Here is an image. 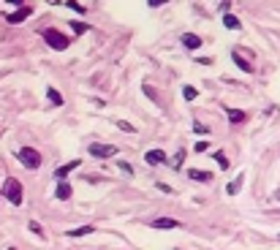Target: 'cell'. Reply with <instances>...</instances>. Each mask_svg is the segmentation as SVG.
I'll list each match as a JSON object with an SVG mask.
<instances>
[{"label":"cell","mask_w":280,"mask_h":250,"mask_svg":"<svg viewBox=\"0 0 280 250\" xmlns=\"http://www.w3.org/2000/svg\"><path fill=\"white\" fill-rule=\"evenodd\" d=\"M174 250H177V248H174Z\"/></svg>","instance_id":"f546056e"},{"label":"cell","mask_w":280,"mask_h":250,"mask_svg":"<svg viewBox=\"0 0 280 250\" xmlns=\"http://www.w3.org/2000/svg\"><path fill=\"white\" fill-rule=\"evenodd\" d=\"M46 95H49V103H55V106H60V103H63V95L55 90V87H49V90H46Z\"/></svg>","instance_id":"ac0fdd59"},{"label":"cell","mask_w":280,"mask_h":250,"mask_svg":"<svg viewBox=\"0 0 280 250\" xmlns=\"http://www.w3.org/2000/svg\"><path fill=\"white\" fill-rule=\"evenodd\" d=\"M30 14H33L30 5H22V8H16L14 14H8V22H11V25H19V22H22V19H27Z\"/></svg>","instance_id":"ba28073f"},{"label":"cell","mask_w":280,"mask_h":250,"mask_svg":"<svg viewBox=\"0 0 280 250\" xmlns=\"http://www.w3.org/2000/svg\"><path fill=\"white\" fill-rule=\"evenodd\" d=\"M8 250H16V248H8Z\"/></svg>","instance_id":"f1b7e54d"},{"label":"cell","mask_w":280,"mask_h":250,"mask_svg":"<svg viewBox=\"0 0 280 250\" xmlns=\"http://www.w3.org/2000/svg\"><path fill=\"white\" fill-rule=\"evenodd\" d=\"M275 199H278V201H280V190H278V193H275Z\"/></svg>","instance_id":"83f0119b"},{"label":"cell","mask_w":280,"mask_h":250,"mask_svg":"<svg viewBox=\"0 0 280 250\" xmlns=\"http://www.w3.org/2000/svg\"><path fill=\"white\" fill-rule=\"evenodd\" d=\"M193 131H196V133H209V128L204 125V123H193Z\"/></svg>","instance_id":"d4e9b609"},{"label":"cell","mask_w":280,"mask_h":250,"mask_svg":"<svg viewBox=\"0 0 280 250\" xmlns=\"http://www.w3.org/2000/svg\"><path fill=\"white\" fill-rule=\"evenodd\" d=\"M196 95H199V90H196L193 84H185L183 87V98H185V101H196Z\"/></svg>","instance_id":"e0dca14e"},{"label":"cell","mask_w":280,"mask_h":250,"mask_svg":"<svg viewBox=\"0 0 280 250\" xmlns=\"http://www.w3.org/2000/svg\"><path fill=\"white\" fill-rule=\"evenodd\" d=\"M212 158H215V161H218L220 171H226V168H229V158H226V155H223V153H215V155H212Z\"/></svg>","instance_id":"d6986e66"},{"label":"cell","mask_w":280,"mask_h":250,"mask_svg":"<svg viewBox=\"0 0 280 250\" xmlns=\"http://www.w3.org/2000/svg\"><path fill=\"white\" fill-rule=\"evenodd\" d=\"M41 36H44V41L52 46V49H57V52H63V49H68V36H63L60 30H55V27H44L41 30Z\"/></svg>","instance_id":"6da1fadb"},{"label":"cell","mask_w":280,"mask_h":250,"mask_svg":"<svg viewBox=\"0 0 280 250\" xmlns=\"http://www.w3.org/2000/svg\"><path fill=\"white\" fill-rule=\"evenodd\" d=\"M16 158H19V164L25 168H38L41 166V153L36 147H22L19 153H16Z\"/></svg>","instance_id":"3957f363"},{"label":"cell","mask_w":280,"mask_h":250,"mask_svg":"<svg viewBox=\"0 0 280 250\" xmlns=\"http://www.w3.org/2000/svg\"><path fill=\"white\" fill-rule=\"evenodd\" d=\"M120 150L114 147V144H101V142H93L90 144V155L93 158H114Z\"/></svg>","instance_id":"277c9868"},{"label":"cell","mask_w":280,"mask_h":250,"mask_svg":"<svg viewBox=\"0 0 280 250\" xmlns=\"http://www.w3.org/2000/svg\"><path fill=\"white\" fill-rule=\"evenodd\" d=\"M150 226H153V229H161V231H169V229H180V220L177 218H155Z\"/></svg>","instance_id":"8992f818"},{"label":"cell","mask_w":280,"mask_h":250,"mask_svg":"<svg viewBox=\"0 0 280 250\" xmlns=\"http://www.w3.org/2000/svg\"><path fill=\"white\" fill-rule=\"evenodd\" d=\"M188 177L196 179V182H212V171H204V168H190Z\"/></svg>","instance_id":"8fae6325"},{"label":"cell","mask_w":280,"mask_h":250,"mask_svg":"<svg viewBox=\"0 0 280 250\" xmlns=\"http://www.w3.org/2000/svg\"><path fill=\"white\" fill-rule=\"evenodd\" d=\"M223 25L229 27V30H240V27H242V22L237 19L234 14H226V16H223Z\"/></svg>","instance_id":"2e32d148"},{"label":"cell","mask_w":280,"mask_h":250,"mask_svg":"<svg viewBox=\"0 0 280 250\" xmlns=\"http://www.w3.org/2000/svg\"><path fill=\"white\" fill-rule=\"evenodd\" d=\"M68 27H74V33H77V36H82V33L87 30V25H85V22H71Z\"/></svg>","instance_id":"7402d4cb"},{"label":"cell","mask_w":280,"mask_h":250,"mask_svg":"<svg viewBox=\"0 0 280 250\" xmlns=\"http://www.w3.org/2000/svg\"><path fill=\"white\" fill-rule=\"evenodd\" d=\"M144 161H147L150 166H161V164H166V153H163V150H147Z\"/></svg>","instance_id":"52a82bcc"},{"label":"cell","mask_w":280,"mask_h":250,"mask_svg":"<svg viewBox=\"0 0 280 250\" xmlns=\"http://www.w3.org/2000/svg\"><path fill=\"white\" fill-rule=\"evenodd\" d=\"M120 168H122V171H125V174H133V168L131 166H128V164H122V161H120V164H117Z\"/></svg>","instance_id":"4316f807"},{"label":"cell","mask_w":280,"mask_h":250,"mask_svg":"<svg viewBox=\"0 0 280 250\" xmlns=\"http://www.w3.org/2000/svg\"><path fill=\"white\" fill-rule=\"evenodd\" d=\"M207 147H209L207 142H196V153H204V150H207Z\"/></svg>","instance_id":"484cf974"},{"label":"cell","mask_w":280,"mask_h":250,"mask_svg":"<svg viewBox=\"0 0 280 250\" xmlns=\"http://www.w3.org/2000/svg\"><path fill=\"white\" fill-rule=\"evenodd\" d=\"M30 231H33L36 237H46V234H44V229H41V223H38V220H30Z\"/></svg>","instance_id":"44dd1931"},{"label":"cell","mask_w":280,"mask_h":250,"mask_svg":"<svg viewBox=\"0 0 280 250\" xmlns=\"http://www.w3.org/2000/svg\"><path fill=\"white\" fill-rule=\"evenodd\" d=\"M242 182H245V174H237V177L229 182V188H226V193H229V196H237V193H240V188H242Z\"/></svg>","instance_id":"4fadbf2b"},{"label":"cell","mask_w":280,"mask_h":250,"mask_svg":"<svg viewBox=\"0 0 280 250\" xmlns=\"http://www.w3.org/2000/svg\"><path fill=\"white\" fill-rule=\"evenodd\" d=\"M183 158H185V150H177V155H174V168L183 166Z\"/></svg>","instance_id":"cb8c5ba5"},{"label":"cell","mask_w":280,"mask_h":250,"mask_svg":"<svg viewBox=\"0 0 280 250\" xmlns=\"http://www.w3.org/2000/svg\"><path fill=\"white\" fill-rule=\"evenodd\" d=\"M3 196H5V199H8L14 207H19V204H22V182H19V179H14V177L5 179V185H3Z\"/></svg>","instance_id":"7a4b0ae2"},{"label":"cell","mask_w":280,"mask_h":250,"mask_svg":"<svg viewBox=\"0 0 280 250\" xmlns=\"http://www.w3.org/2000/svg\"><path fill=\"white\" fill-rule=\"evenodd\" d=\"M226 114H229V123H234V125H240L248 120V114H245L242 109H226Z\"/></svg>","instance_id":"7c38bea8"},{"label":"cell","mask_w":280,"mask_h":250,"mask_svg":"<svg viewBox=\"0 0 280 250\" xmlns=\"http://www.w3.org/2000/svg\"><path fill=\"white\" fill-rule=\"evenodd\" d=\"M68 8H71V11H77V14H85V11H87V5H82V3H77V0H68Z\"/></svg>","instance_id":"ffe728a7"},{"label":"cell","mask_w":280,"mask_h":250,"mask_svg":"<svg viewBox=\"0 0 280 250\" xmlns=\"http://www.w3.org/2000/svg\"><path fill=\"white\" fill-rule=\"evenodd\" d=\"M79 166H82V161H79V158H74V161H68V164L57 166V168H55V177L63 182V177H68V174H71L74 168H79Z\"/></svg>","instance_id":"5b68a950"},{"label":"cell","mask_w":280,"mask_h":250,"mask_svg":"<svg viewBox=\"0 0 280 250\" xmlns=\"http://www.w3.org/2000/svg\"><path fill=\"white\" fill-rule=\"evenodd\" d=\"M183 46H188V49H201V38L196 36V33H183Z\"/></svg>","instance_id":"9c48e42d"},{"label":"cell","mask_w":280,"mask_h":250,"mask_svg":"<svg viewBox=\"0 0 280 250\" xmlns=\"http://www.w3.org/2000/svg\"><path fill=\"white\" fill-rule=\"evenodd\" d=\"M117 128H120V131H125V133H136V131H133V125L125 123V120H117Z\"/></svg>","instance_id":"603a6c76"},{"label":"cell","mask_w":280,"mask_h":250,"mask_svg":"<svg viewBox=\"0 0 280 250\" xmlns=\"http://www.w3.org/2000/svg\"><path fill=\"white\" fill-rule=\"evenodd\" d=\"M231 60H234V63H237V66H240V68H242V71H245V74H253V66H250V63H248V60H245V57L240 55V52H231Z\"/></svg>","instance_id":"5bb4252c"},{"label":"cell","mask_w":280,"mask_h":250,"mask_svg":"<svg viewBox=\"0 0 280 250\" xmlns=\"http://www.w3.org/2000/svg\"><path fill=\"white\" fill-rule=\"evenodd\" d=\"M93 231H95V229L87 223V226H79V229H71V231H68V237H71V240H77V237H87V234H93Z\"/></svg>","instance_id":"9a60e30c"},{"label":"cell","mask_w":280,"mask_h":250,"mask_svg":"<svg viewBox=\"0 0 280 250\" xmlns=\"http://www.w3.org/2000/svg\"><path fill=\"white\" fill-rule=\"evenodd\" d=\"M55 196H57V199H60V201H68V199H71V196H74L71 185H68L66 179H63V182H57V190H55Z\"/></svg>","instance_id":"30bf717a"}]
</instances>
